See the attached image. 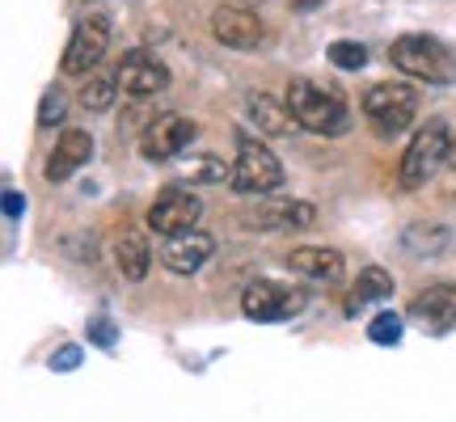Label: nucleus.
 I'll return each instance as SVG.
<instances>
[{"label":"nucleus","instance_id":"19","mask_svg":"<svg viewBox=\"0 0 456 422\" xmlns=\"http://www.w3.org/2000/svg\"><path fill=\"white\" fill-rule=\"evenodd\" d=\"M249 114H254L258 127L271 131V135H292V131H300L292 106H288V101H275L271 93H254V98H249Z\"/></svg>","mask_w":456,"mask_h":422},{"label":"nucleus","instance_id":"7","mask_svg":"<svg viewBox=\"0 0 456 422\" xmlns=\"http://www.w3.org/2000/svg\"><path fill=\"white\" fill-rule=\"evenodd\" d=\"M305 292H296L288 283H275V279H258V283H249L241 296V312L249 321L258 325H275V321H288L296 312H305Z\"/></svg>","mask_w":456,"mask_h":422},{"label":"nucleus","instance_id":"28","mask_svg":"<svg viewBox=\"0 0 456 422\" xmlns=\"http://www.w3.org/2000/svg\"><path fill=\"white\" fill-rule=\"evenodd\" d=\"M21 211H26V199L17 195V191H4V220L17 224V220H21Z\"/></svg>","mask_w":456,"mask_h":422},{"label":"nucleus","instance_id":"8","mask_svg":"<svg viewBox=\"0 0 456 422\" xmlns=\"http://www.w3.org/2000/svg\"><path fill=\"white\" fill-rule=\"evenodd\" d=\"M106 47H110V21L106 17H85L72 26V38L64 47V60H60V72L64 77H89L98 72V64L106 60Z\"/></svg>","mask_w":456,"mask_h":422},{"label":"nucleus","instance_id":"16","mask_svg":"<svg viewBox=\"0 0 456 422\" xmlns=\"http://www.w3.org/2000/svg\"><path fill=\"white\" fill-rule=\"evenodd\" d=\"M110 258L114 271L127 279V283H144L148 271H152V249H148V237L135 232V228H118L110 241Z\"/></svg>","mask_w":456,"mask_h":422},{"label":"nucleus","instance_id":"13","mask_svg":"<svg viewBox=\"0 0 456 422\" xmlns=\"http://www.w3.org/2000/svg\"><path fill=\"white\" fill-rule=\"evenodd\" d=\"M118 85H123V93L135 101L152 98V93H161L165 85H169V68L161 60H152L144 51H127L123 55V64H118Z\"/></svg>","mask_w":456,"mask_h":422},{"label":"nucleus","instance_id":"6","mask_svg":"<svg viewBox=\"0 0 456 422\" xmlns=\"http://www.w3.org/2000/svg\"><path fill=\"white\" fill-rule=\"evenodd\" d=\"M195 135H199L195 118H186V114H178V110H165V114H157L144 127V135H140V157L152 165H165L195 144Z\"/></svg>","mask_w":456,"mask_h":422},{"label":"nucleus","instance_id":"21","mask_svg":"<svg viewBox=\"0 0 456 422\" xmlns=\"http://www.w3.org/2000/svg\"><path fill=\"white\" fill-rule=\"evenodd\" d=\"M118 72H89L81 85V106L89 114H106L114 106V98H118Z\"/></svg>","mask_w":456,"mask_h":422},{"label":"nucleus","instance_id":"17","mask_svg":"<svg viewBox=\"0 0 456 422\" xmlns=\"http://www.w3.org/2000/svg\"><path fill=\"white\" fill-rule=\"evenodd\" d=\"M288 266L309 283H338L342 279V254L326 245H296L288 254Z\"/></svg>","mask_w":456,"mask_h":422},{"label":"nucleus","instance_id":"14","mask_svg":"<svg viewBox=\"0 0 456 422\" xmlns=\"http://www.w3.org/2000/svg\"><path fill=\"white\" fill-rule=\"evenodd\" d=\"M89 157H94V135L81 127H64L60 131V140H55V148H51L47 165H43V178L47 182H68L81 165H89Z\"/></svg>","mask_w":456,"mask_h":422},{"label":"nucleus","instance_id":"4","mask_svg":"<svg viewBox=\"0 0 456 422\" xmlns=\"http://www.w3.org/2000/svg\"><path fill=\"white\" fill-rule=\"evenodd\" d=\"M389 60L397 72H406L414 81H427V85H444L456 77V64L448 47L427 38V34H402L397 43L389 47Z\"/></svg>","mask_w":456,"mask_h":422},{"label":"nucleus","instance_id":"9","mask_svg":"<svg viewBox=\"0 0 456 422\" xmlns=\"http://www.w3.org/2000/svg\"><path fill=\"white\" fill-rule=\"evenodd\" d=\"M199 215H203V199L191 195L186 186H165L161 195L152 199V207H148L144 224L152 228L157 237H174V232L195 228Z\"/></svg>","mask_w":456,"mask_h":422},{"label":"nucleus","instance_id":"27","mask_svg":"<svg viewBox=\"0 0 456 422\" xmlns=\"http://www.w3.org/2000/svg\"><path fill=\"white\" fill-rule=\"evenodd\" d=\"M77 368H81V346H72V342L51 355V372H77Z\"/></svg>","mask_w":456,"mask_h":422},{"label":"nucleus","instance_id":"5","mask_svg":"<svg viewBox=\"0 0 456 422\" xmlns=\"http://www.w3.org/2000/svg\"><path fill=\"white\" fill-rule=\"evenodd\" d=\"M363 114L376 123L380 135H397L414 123L419 114V89L406 81H380L363 93Z\"/></svg>","mask_w":456,"mask_h":422},{"label":"nucleus","instance_id":"22","mask_svg":"<svg viewBox=\"0 0 456 422\" xmlns=\"http://www.w3.org/2000/svg\"><path fill=\"white\" fill-rule=\"evenodd\" d=\"M182 178L191 182H232V165L220 161V157H212V152H199V157H191V161L182 165Z\"/></svg>","mask_w":456,"mask_h":422},{"label":"nucleus","instance_id":"20","mask_svg":"<svg viewBox=\"0 0 456 422\" xmlns=\"http://www.w3.org/2000/svg\"><path fill=\"white\" fill-rule=\"evenodd\" d=\"M393 296V275L385 266H363L359 279L351 283V309H363V304H380Z\"/></svg>","mask_w":456,"mask_h":422},{"label":"nucleus","instance_id":"26","mask_svg":"<svg viewBox=\"0 0 456 422\" xmlns=\"http://www.w3.org/2000/svg\"><path fill=\"white\" fill-rule=\"evenodd\" d=\"M89 342L102 346V351H110L114 342H118V329H114L110 317H94V321H89Z\"/></svg>","mask_w":456,"mask_h":422},{"label":"nucleus","instance_id":"3","mask_svg":"<svg viewBox=\"0 0 456 422\" xmlns=\"http://www.w3.org/2000/svg\"><path fill=\"white\" fill-rule=\"evenodd\" d=\"M237 195H271L283 186V165L258 135L237 131V161H232V182Z\"/></svg>","mask_w":456,"mask_h":422},{"label":"nucleus","instance_id":"23","mask_svg":"<svg viewBox=\"0 0 456 422\" xmlns=\"http://www.w3.org/2000/svg\"><path fill=\"white\" fill-rule=\"evenodd\" d=\"M326 60L342 72H359V68L368 64V47L363 43H351V38H338V43H330L326 47Z\"/></svg>","mask_w":456,"mask_h":422},{"label":"nucleus","instance_id":"11","mask_svg":"<svg viewBox=\"0 0 456 422\" xmlns=\"http://www.w3.org/2000/svg\"><path fill=\"white\" fill-rule=\"evenodd\" d=\"M212 38L220 47L254 51L266 43V21H262L258 13L241 9V4H220L212 13Z\"/></svg>","mask_w":456,"mask_h":422},{"label":"nucleus","instance_id":"25","mask_svg":"<svg viewBox=\"0 0 456 422\" xmlns=\"http://www.w3.org/2000/svg\"><path fill=\"white\" fill-rule=\"evenodd\" d=\"M64 114H68V93L60 85H51L47 93H43V101H38V127L51 131L55 123H64Z\"/></svg>","mask_w":456,"mask_h":422},{"label":"nucleus","instance_id":"12","mask_svg":"<svg viewBox=\"0 0 456 422\" xmlns=\"http://www.w3.org/2000/svg\"><path fill=\"white\" fill-rule=\"evenodd\" d=\"M212 254H216L212 232H203V228H186V232L165 237L161 266L169 271V275H195V271H203V262H212Z\"/></svg>","mask_w":456,"mask_h":422},{"label":"nucleus","instance_id":"10","mask_svg":"<svg viewBox=\"0 0 456 422\" xmlns=\"http://www.w3.org/2000/svg\"><path fill=\"white\" fill-rule=\"evenodd\" d=\"M313 220H317V207L305 199H262L258 207L241 215L249 232H300V228H313Z\"/></svg>","mask_w":456,"mask_h":422},{"label":"nucleus","instance_id":"18","mask_svg":"<svg viewBox=\"0 0 456 422\" xmlns=\"http://www.w3.org/2000/svg\"><path fill=\"white\" fill-rule=\"evenodd\" d=\"M452 241V232L444 224H431V220H419V224L402 228V249L414 254V258H440L444 249Z\"/></svg>","mask_w":456,"mask_h":422},{"label":"nucleus","instance_id":"1","mask_svg":"<svg viewBox=\"0 0 456 422\" xmlns=\"http://www.w3.org/2000/svg\"><path fill=\"white\" fill-rule=\"evenodd\" d=\"M283 101L292 106L300 131L338 140V135H346V127H351L346 98H342V89H334V85H317V81H309V77H296V81L288 85Z\"/></svg>","mask_w":456,"mask_h":422},{"label":"nucleus","instance_id":"24","mask_svg":"<svg viewBox=\"0 0 456 422\" xmlns=\"http://www.w3.org/2000/svg\"><path fill=\"white\" fill-rule=\"evenodd\" d=\"M402 312H376L372 317V325H368V338L376 342V346H397V342H402V334H406V329H402Z\"/></svg>","mask_w":456,"mask_h":422},{"label":"nucleus","instance_id":"2","mask_svg":"<svg viewBox=\"0 0 456 422\" xmlns=\"http://www.w3.org/2000/svg\"><path fill=\"white\" fill-rule=\"evenodd\" d=\"M448 144H452V131L444 118H427L423 127L414 131L410 148L402 152V165H397V182L406 191H423L427 182L440 174V165H448Z\"/></svg>","mask_w":456,"mask_h":422},{"label":"nucleus","instance_id":"29","mask_svg":"<svg viewBox=\"0 0 456 422\" xmlns=\"http://www.w3.org/2000/svg\"><path fill=\"white\" fill-rule=\"evenodd\" d=\"M448 165L456 169V135H452V144H448Z\"/></svg>","mask_w":456,"mask_h":422},{"label":"nucleus","instance_id":"15","mask_svg":"<svg viewBox=\"0 0 456 422\" xmlns=\"http://www.w3.org/2000/svg\"><path fill=\"white\" fill-rule=\"evenodd\" d=\"M410 317H414V321H423L431 334L452 329L456 325V279L423 288V292L410 300Z\"/></svg>","mask_w":456,"mask_h":422}]
</instances>
